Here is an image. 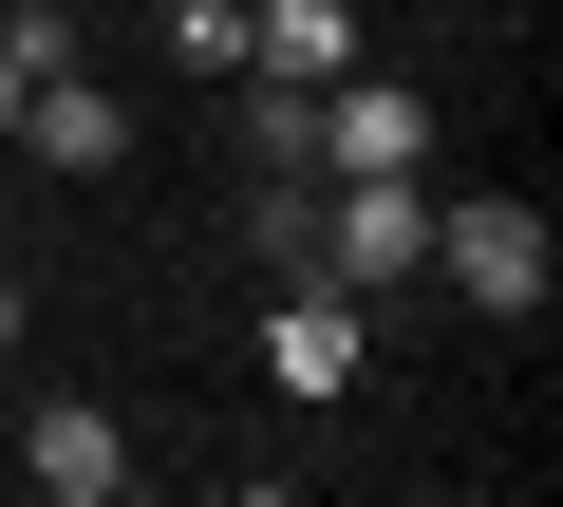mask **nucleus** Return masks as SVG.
<instances>
[{"label": "nucleus", "instance_id": "8", "mask_svg": "<svg viewBox=\"0 0 563 507\" xmlns=\"http://www.w3.org/2000/svg\"><path fill=\"white\" fill-rule=\"evenodd\" d=\"M244 264H263V283H320V169L244 207Z\"/></svg>", "mask_w": 563, "mask_h": 507}, {"label": "nucleus", "instance_id": "13", "mask_svg": "<svg viewBox=\"0 0 563 507\" xmlns=\"http://www.w3.org/2000/svg\"><path fill=\"white\" fill-rule=\"evenodd\" d=\"M225 507H301V488H225Z\"/></svg>", "mask_w": 563, "mask_h": 507}, {"label": "nucleus", "instance_id": "3", "mask_svg": "<svg viewBox=\"0 0 563 507\" xmlns=\"http://www.w3.org/2000/svg\"><path fill=\"white\" fill-rule=\"evenodd\" d=\"M263 376H282V395H357V376H376V301H339V283H263Z\"/></svg>", "mask_w": 563, "mask_h": 507}, {"label": "nucleus", "instance_id": "7", "mask_svg": "<svg viewBox=\"0 0 563 507\" xmlns=\"http://www.w3.org/2000/svg\"><path fill=\"white\" fill-rule=\"evenodd\" d=\"M20 470H38V488H57V507H95V488H132V432H113V414H95V395H57V414H38V432H20Z\"/></svg>", "mask_w": 563, "mask_h": 507}, {"label": "nucleus", "instance_id": "4", "mask_svg": "<svg viewBox=\"0 0 563 507\" xmlns=\"http://www.w3.org/2000/svg\"><path fill=\"white\" fill-rule=\"evenodd\" d=\"M20 151H38V169H76V188H95V169H132V95H113V76H76V57H57V76H38V95H20Z\"/></svg>", "mask_w": 563, "mask_h": 507}, {"label": "nucleus", "instance_id": "11", "mask_svg": "<svg viewBox=\"0 0 563 507\" xmlns=\"http://www.w3.org/2000/svg\"><path fill=\"white\" fill-rule=\"evenodd\" d=\"M169 57L188 76H244V0H169Z\"/></svg>", "mask_w": 563, "mask_h": 507}, {"label": "nucleus", "instance_id": "9", "mask_svg": "<svg viewBox=\"0 0 563 507\" xmlns=\"http://www.w3.org/2000/svg\"><path fill=\"white\" fill-rule=\"evenodd\" d=\"M244 169H263V188H301V169H320V95H282V76H263V95H244Z\"/></svg>", "mask_w": 563, "mask_h": 507}, {"label": "nucleus", "instance_id": "12", "mask_svg": "<svg viewBox=\"0 0 563 507\" xmlns=\"http://www.w3.org/2000/svg\"><path fill=\"white\" fill-rule=\"evenodd\" d=\"M0 357H20V264H0Z\"/></svg>", "mask_w": 563, "mask_h": 507}, {"label": "nucleus", "instance_id": "1", "mask_svg": "<svg viewBox=\"0 0 563 507\" xmlns=\"http://www.w3.org/2000/svg\"><path fill=\"white\" fill-rule=\"evenodd\" d=\"M413 264H432V169H320V283L395 301Z\"/></svg>", "mask_w": 563, "mask_h": 507}, {"label": "nucleus", "instance_id": "2", "mask_svg": "<svg viewBox=\"0 0 563 507\" xmlns=\"http://www.w3.org/2000/svg\"><path fill=\"white\" fill-rule=\"evenodd\" d=\"M432 283H451L470 320H544L563 244H544V207H432Z\"/></svg>", "mask_w": 563, "mask_h": 507}, {"label": "nucleus", "instance_id": "5", "mask_svg": "<svg viewBox=\"0 0 563 507\" xmlns=\"http://www.w3.org/2000/svg\"><path fill=\"white\" fill-rule=\"evenodd\" d=\"M320 169H432V95L413 76H339L320 95Z\"/></svg>", "mask_w": 563, "mask_h": 507}, {"label": "nucleus", "instance_id": "6", "mask_svg": "<svg viewBox=\"0 0 563 507\" xmlns=\"http://www.w3.org/2000/svg\"><path fill=\"white\" fill-rule=\"evenodd\" d=\"M244 76L339 95V76H357V20H339V0H244Z\"/></svg>", "mask_w": 563, "mask_h": 507}, {"label": "nucleus", "instance_id": "10", "mask_svg": "<svg viewBox=\"0 0 563 507\" xmlns=\"http://www.w3.org/2000/svg\"><path fill=\"white\" fill-rule=\"evenodd\" d=\"M76 57V20H57V0H20V20H0V132H20V95Z\"/></svg>", "mask_w": 563, "mask_h": 507}, {"label": "nucleus", "instance_id": "14", "mask_svg": "<svg viewBox=\"0 0 563 507\" xmlns=\"http://www.w3.org/2000/svg\"><path fill=\"white\" fill-rule=\"evenodd\" d=\"M95 507H151V488H95Z\"/></svg>", "mask_w": 563, "mask_h": 507}]
</instances>
